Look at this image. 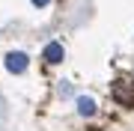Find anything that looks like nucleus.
Segmentation results:
<instances>
[{"label": "nucleus", "mask_w": 134, "mask_h": 131, "mask_svg": "<svg viewBox=\"0 0 134 131\" xmlns=\"http://www.w3.org/2000/svg\"><path fill=\"white\" fill-rule=\"evenodd\" d=\"M110 92H113V98H116L119 104H125V107H131V104H134V81L119 78V81L113 83V89H110Z\"/></svg>", "instance_id": "nucleus-1"}, {"label": "nucleus", "mask_w": 134, "mask_h": 131, "mask_svg": "<svg viewBox=\"0 0 134 131\" xmlns=\"http://www.w3.org/2000/svg\"><path fill=\"white\" fill-rule=\"evenodd\" d=\"M6 69H9L12 75H21V72H27V54H21V51H12V54H6Z\"/></svg>", "instance_id": "nucleus-2"}, {"label": "nucleus", "mask_w": 134, "mask_h": 131, "mask_svg": "<svg viewBox=\"0 0 134 131\" xmlns=\"http://www.w3.org/2000/svg\"><path fill=\"white\" fill-rule=\"evenodd\" d=\"M45 60H48V63H60V60H63V45L60 42H51L48 48H45Z\"/></svg>", "instance_id": "nucleus-3"}, {"label": "nucleus", "mask_w": 134, "mask_h": 131, "mask_svg": "<svg viewBox=\"0 0 134 131\" xmlns=\"http://www.w3.org/2000/svg\"><path fill=\"white\" fill-rule=\"evenodd\" d=\"M77 113L81 116H92L96 113V101L92 98H77Z\"/></svg>", "instance_id": "nucleus-4"}, {"label": "nucleus", "mask_w": 134, "mask_h": 131, "mask_svg": "<svg viewBox=\"0 0 134 131\" xmlns=\"http://www.w3.org/2000/svg\"><path fill=\"white\" fill-rule=\"evenodd\" d=\"M33 3H36V6H48L51 0H33Z\"/></svg>", "instance_id": "nucleus-5"}]
</instances>
